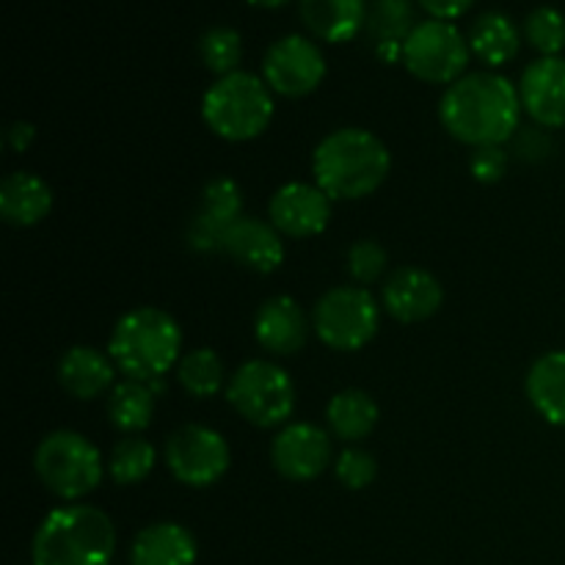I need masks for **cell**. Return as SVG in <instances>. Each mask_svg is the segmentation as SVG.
<instances>
[{
	"mask_svg": "<svg viewBox=\"0 0 565 565\" xmlns=\"http://www.w3.org/2000/svg\"><path fill=\"white\" fill-rule=\"evenodd\" d=\"M522 97L500 72H467L439 99V119L467 147H502L522 125Z\"/></svg>",
	"mask_w": 565,
	"mask_h": 565,
	"instance_id": "obj_1",
	"label": "cell"
},
{
	"mask_svg": "<svg viewBox=\"0 0 565 565\" xmlns=\"http://www.w3.org/2000/svg\"><path fill=\"white\" fill-rule=\"evenodd\" d=\"M469 39L452 22L423 20L417 22L403 42V64L417 81L434 86H452L467 75Z\"/></svg>",
	"mask_w": 565,
	"mask_h": 565,
	"instance_id": "obj_9",
	"label": "cell"
},
{
	"mask_svg": "<svg viewBox=\"0 0 565 565\" xmlns=\"http://www.w3.org/2000/svg\"><path fill=\"white\" fill-rule=\"evenodd\" d=\"M334 461L331 434L312 423H290L270 441V463L292 483L318 480Z\"/></svg>",
	"mask_w": 565,
	"mask_h": 565,
	"instance_id": "obj_12",
	"label": "cell"
},
{
	"mask_svg": "<svg viewBox=\"0 0 565 565\" xmlns=\"http://www.w3.org/2000/svg\"><path fill=\"white\" fill-rule=\"evenodd\" d=\"M469 50L486 66H505L522 50V31L502 11H483L469 28Z\"/></svg>",
	"mask_w": 565,
	"mask_h": 565,
	"instance_id": "obj_24",
	"label": "cell"
},
{
	"mask_svg": "<svg viewBox=\"0 0 565 565\" xmlns=\"http://www.w3.org/2000/svg\"><path fill=\"white\" fill-rule=\"evenodd\" d=\"M33 469L44 489L64 502H81L105 478L103 452L77 430H53L33 452Z\"/></svg>",
	"mask_w": 565,
	"mask_h": 565,
	"instance_id": "obj_6",
	"label": "cell"
},
{
	"mask_svg": "<svg viewBox=\"0 0 565 565\" xmlns=\"http://www.w3.org/2000/svg\"><path fill=\"white\" fill-rule=\"evenodd\" d=\"M303 25L329 44H345L364 31L367 0H298Z\"/></svg>",
	"mask_w": 565,
	"mask_h": 565,
	"instance_id": "obj_20",
	"label": "cell"
},
{
	"mask_svg": "<svg viewBox=\"0 0 565 565\" xmlns=\"http://www.w3.org/2000/svg\"><path fill=\"white\" fill-rule=\"evenodd\" d=\"M246 3L257 6V9H281V6L290 3V0H246Z\"/></svg>",
	"mask_w": 565,
	"mask_h": 565,
	"instance_id": "obj_37",
	"label": "cell"
},
{
	"mask_svg": "<svg viewBox=\"0 0 565 565\" xmlns=\"http://www.w3.org/2000/svg\"><path fill=\"white\" fill-rule=\"evenodd\" d=\"M232 450L207 425H182L166 441V467L188 489H210L230 472Z\"/></svg>",
	"mask_w": 565,
	"mask_h": 565,
	"instance_id": "obj_10",
	"label": "cell"
},
{
	"mask_svg": "<svg viewBox=\"0 0 565 565\" xmlns=\"http://www.w3.org/2000/svg\"><path fill=\"white\" fill-rule=\"evenodd\" d=\"M469 171L480 185H494L508 171V152L502 147H478L469 158Z\"/></svg>",
	"mask_w": 565,
	"mask_h": 565,
	"instance_id": "obj_34",
	"label": "cell"
},
{
	"mask_svg": "<svg viewBox=\"0 0 565 565\" xmlns=\"http://www.w3.org/2000/svg\"><path fill=\"white\" fill-rule=\"evenodd\" d=\"M199 544L188 527L177 522H154L132 539L130 565H193Z\"/></svg>",
	"mask_w": 565,
	"mask_h": 565,
	"instance_id": "obj_19",
	"label": "cell"
},
{
	"mask_svg": "<svg viewBox=\"0 0 565 565\" xmlns=\"http://www.w3.org/2000/svg\"><path fill=\"white\" fill-rule=\"evenodd\" d=\"M33 138H36V127L28 125V121H14V125L6 130V143H9L14 152H25L33 143Z\"/></svg>",
	"mask_w": 565,
	"mask_h": 565,
	"instance_id": "obj_36",
	"label": "cell"
},
{
	"mask_svg": "<svg viewBox=\"0 0 565 565\" xmlns=\"http://www.w3.org/2000/svg\"><path fill=\"white\" fill-rule=\"evenodd\" d=\"M423 6V11H428L430 20H445L452 22L456 17H461L463 11L472 9L475 0H417Z\"/></svg>",
	"mask_w": 565,
	"mask_h": 565,
	"instance_id": "obj_35",
	"label": "cell"
},
{
	"mask_svg": "<svg viewBox=\"0 0 565 565\" xmlns=\"http://www.w3.org/2000/svg\"><path fill=\"white\" fill-rule=\"evenodd\" d=\"M53 210V191L42 177L31 171H11L0 182V215L11 226H36Z\"/></svg>",
	"mask_w": 565,
	"mask_h": 565,
	"instance_id": "obj_21",
	"label": "cell"
},
{
	"mask_svg": "<svg viewBox=\"0 0 565 565\" xmlns=\"http://www.w3.org/2000/svg\"><path fill=\"white\" fill-rule=\"evenodd\" d=\"M524 390L546 423L565 428V351H550L535 359Z\"/></svg>",
	"mask_w": 565,
	"mask_h": 565,
	"instance_id": "obj_22",
	"label": "cell"
},
{
	"mask_svg": "<svg viewBox=\"0 0 565 565\" xmlns=\"http://www.w3.org/2000/svg\"><path fill=\"white\" fill-rule=\"evenodd\" d=\"M392 171V154L375 132L340 127L312 152L315 185L331 202H359L379 191Z\"/></svg>",
	"mask_w": 565,
	"mask_h": 565,
	"instance_id": "obj_2",
	"label": "cell"
},
{
	"mask_svg": "<svg viewBox=\"0 0 565 565\" xmlns=\"http://www.w3.org/2000/svg\"><path fill=\"white\" fill-rule=\"evenodd\" d=\"M519 97L530 119L544 130H565V58L541 55L519 81Z\"/></svg>",
	"mask_w": 565,
	"mask_h": 565,
	"instance_id": "obj_15",
	"label": "cell"
},
{
	"mask_svg": "<svg viewBox=\"0 0 565 565\" xmlns=\"http://www.w3.org/2000/svg\"><path fill=\"white\" fill-rule=\"evenodd\" d=\"M445 303V287L430 270L406 265L397 268L381 287V307L397 323H423Z\"/></svg>",
	"mask_w": 565,
	"mask_h": 565,
	"instance_id": "obj_14",
	"label": "cell"
},
{
	"mask_svg": "<svg viewBox=\"0 0 565 565\" xmlns=\"http://www.w3.org/2000/svg\"><path fill=\"white\" fill-rule=\"evenodd\" d=\"M177 381L188 395L199 397V401H210L230 384L224 362L213 348H193V351L182 353L180 364H177Z\"/></svg>",
	"mask_w": 565,
	"mask_h": 565,
	"instance_id": "obj_26",
	"label": "cell"
},
{
	"mask_svg": "<svg viewBox=\"0 0 565 565\" xmlns=\"http://www.w3.org/2000/svg\"><path fill=\"white\" fill-rule=\"evenodd\" d=\"M276 114L274 92L263 75L237 70L215 77L202 97V119L213 136L230 143L254 141L270 127Z\"/></svg>",
	"mask_w": 565,
	"mask_h": 565,
	"instance_id": "obj_5",
	"label": "cell"
},
{
	"mask_svg": "<svg viewBox=\"0 0 565 565\" xmlns=\"http://www.w3.org/2000/svg\"><path fill=\"white\" fill-rule=\"evenodd\" d=\"M381 303L367 287H331L312 309V331L331 351H362L379 334Z\"/></svg>",
	"mask_w": 565,
	"mask_h": 565,
	"instance_id": "obj_8",
	"label": "cell"
},
{
	"mask_svg": "<svg viewBox=\"0 0 565 565\" xmlns=\"http://www.w3.org/2000/svg\"><path fill=\"white\" fill-rule=\"evenodd\" d=\"M326 70L323 50L301 33H287L265 50L263 81L279 97H307L323 83Z\"/></svg>",
	"mask_w": 565,
	"mask_h": 565,
	"instance_id": "obj_11",
	"label": "cell"
},
{
	"mask_svg": "<svg viewBox=\"0 0 565 565\" xmlns=\"http://www.w3.org/2000/svg\"><path fill=\"white\" fill-rule=\"evenodd\" d=\"M381 417V408L375 397L364 390H342L326 406V423L331 436L340 441L356 445L364 441L375 430Z\"/></svg>",
	"mask_w": 565,
	"mask_h": 565,
	"instance_id": "obj_23",
	"label": "cell"
},
{
	"mask_svg": "<svg viewBox=\"0 0 565 565\" xmlns=\"http://www.w3.org/2000/svg\"><path fill=\"white\" fill-rule=\"evenodd\" d=\"M199 58L213 75H232V72L241 70L243 36L230 25L207 28L199 39Z\"/></svg>",
	"mask_w": 565,
	"mask_h": 565,
	"instance_id": "obj_29",
	"label": "cell"
},
{
	"mask_svg": "<svg viewBox=\"0 0 565 565\" xmlns=\"http://www.w3.org/2000/svg\"><path fill=\"white\" fill-rule=\"evenodd\" d=\"M334 475L345 489L362 491L375 480L379 463H375L373 452L362 450V447H348V450H342L340 456H337Z\"/></svg>",
	"mask_w": 565,
	"mask_h": 565,
	"instance_id": "obj_33",
	"label": "cell"
},
{
	"mask_svg": "<svg viewBox=\"0 0 565 565\" xmlns=\"http://www.w3.org/2000/svg\"><path fill=\"white\" fill-rule=\"evenodd\" d=\"M116 364L92 345H75L58 359V384L75 401H94L116 386Z\"/></svg>",
	"mask_w": 565,
	"mask_h": 565,
	"instance_id": "obj_18",
	"label": "cell"
},
{
	"mask_svg": "<svg viewBox=\"0 0 565 565\" xmlns=\"http://www.w3.org/2000/svg\"><path fill=\"white\" fill-rule=\"evenodd\" d=\"M417 28L412 0H373L367 3L364 31L375 47H403L408 33Z\"/></svg>",
	"mask_w": 565,
	"mask_h": 565,
	"instance_id": "obj_27",
	"label": "cell"
},
{
	"mask_svg": "<svg viewBox=\"0 0 565 565\" xmlns=\"http://www.w3.org/2000/svg\"><path fill=\"white\" fill-rule=\"evenodd\" d=\"M312 318L292 296H274L263 301L254 318V337L274 356H292L309 340Z\"/></svg>",
	"mask_w": 565,
	"mask_h": 565,
	"instance_id": "obj_17",
	"label": "cell"
},
{
	"mask_svg": "<svg viewBox=\"0 0 565 565\" xmlns=\"http://www.w3.org/2000/svg\"><path fill=\"white\" fill-rule=\"evenodd\" d=\"M154 392L143 381H119L108 395V423L125 436H138L154 419Z\"/></svg>",
	"mask_w": 565,
	"mask_h": 565,
	"instance_id": "obj_25",
	"label": "cell"
},
{
	"mask_svg": "<svg viewBox=\"0 0 565 565\" xmlns=\"http://www.w3.org/2000/svg\"><path fill=\"white\" fill-rule=\"evenodd\" d=\"M204 218L215 221L218 226L230 230L237 218H243V191L230 177H215L204 185L202 191V210Z\"/></svg>",
	"mask_w": 565,
	"mask_h": 565,
	"instance_id": "obj_31",
	"label": "cell"
},
{
	"mask_svg": "<svg viewBox=\"0 0 565 565\" xmlns=\"http://www.w3.org/2000/svg\"><path fill=\"white\" fill-rule=\"evenodd\" d=\"M386 265H390V257H386V248L381 246L379 241L364 237V241L353 243V246L348 248L345 268L348 276H351L359 287L375 285V281L384 276Z\"/></svg>",
	"mask_w": 565,
	"mask_h": 565,
	"instance_id": "obj_32",
	"label": "cell"
},
{
	"mask_svg": "<svg viewBox=\"0 0 565 565\" xmlns=\"http://www.w3.org/2000/svg\"><path fill=\"white\" fill-rule=\"evenodd\" d=\"M331 199L315 182H287L270 196L268 221L281 232V237L303 241L323 235L331 224Z\"/></svg>",
	"mask_w": 565,
	"mask_h": 565,
	"instance_id": "obj_13",
	"label": "cell"
},
{
	"mask_svg": "<svg viewBox=\"0 0 565 565\" xmlns=\"http://www.w3.org/2000/svg\"><path fill=\"white\" fill-rule=\"evenodd\" d=\"M224 254L254 274H274L285 263V237L270 221L243 215L224 232Z\"/></svg>",
	"mask_w": 565,
	"mask_h": 565,
	"instance_id": "obj_16",
	"label": "cell"
},
{
	"mask_svg": "<svg viewBox=\"0 0 565 565\" xmlns=\"http://www.w3.org/2000/svg\"><path fill=\"white\" fill-rule=\"evenodd\" d=\"M108 356L130 381L166 379L182 359V329L166 309L138 307L116 320L108 340Z\"/></svg>",
	"mask_w": 565,
	"mask_h": 565,
	"instance_id": "obj_3",
	"label": "cell"
},
{
	"mask_svg": "<svg viewBox=\"0 0 565 565\" xmlns=\"http://www.w3.org/2000/svg\"><path fill=\"white\" fill-rule=\"evenodd\" d=\"M226 401L254 428H279L296 412V384L290 373L268 359H252L232 373Z\"/></svg>",
	"mask_w": 565,
	"mask_h": 565,
	"instance_id": "obj_7",
	"label": "cell"
},
{
	"mask_svg": "<svg viewBox=\"0 0 565 565\" xmlns=\"http://www.w3.org/2000/svg\"><path fill=\"white\" fill-rule=\"evenodd\" d=\"M154 461H158V450L152 441L143 439L141 434L125 436L110 450L108 475L116 486H138L152 475Z\"/></svg>",
	"mask_w": 565,
	"mask_h": 565,
	"instance_id": "obj_28",
	"label": "cell"
},
{
	"mask_svg": "<svg viewBox=\"0 0 565 565\" xmlns=\"http://www.w3.org/2000/svg\"><path fill=\"white\" fill-rule=\"evenodd\" d=\"M116 527L94 505H64L50 511L33 533V565H110Z\"/></svg>",
	"mask_w": 565,
	"mask_h": 565,
	"instance_id": "obj_4",
	"label": "cell"
},
{
	"mask_svg": "<svg viewBox=\"0 0 565 565\" xmlns=\"http://www.w3.org/2000/svg\"><path fill=\"white\" fill-rule=\"evenodd\" d=\"M522 33L541 55H561L565 50V14L555 6H539L524 20Z\"/></svg>",
	"mask_w": 565,
	"mask_h": 565,
	"instance_id": "obj_30",
	"label": "cell"
}]
</instances>
